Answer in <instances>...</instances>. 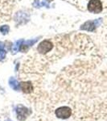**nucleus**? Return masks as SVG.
<instances>
[{
	"label": "nucleus",
	"instance_id": "nucleus-1",
	"mask_svg": "<svg viewBox=\"0 0 107 121\" xmlns=\"http://www.w3.org/2000/svg\"><path fill=\"white\" fill-rule=\"evenodd\" d=\"M102 22V18L95 19L93 21H87L83 25H81V30L88 31V32H94L97 27H98Z\"/></svg>",
	"mask_w": 107,
	"mask_h": 121
},
{
	"label": "nucleus",
	"instance_id": "nucleus-2",
	"mask_svg": "<svg viewBox=\"0 0 107 121\" xmlns=\"http://www.w3.org/2000/svg\"><path fill=\"white\" fill-rule=\"evenodd\" d=\"M88 10L89 11L94 14H98V13L102 11V3L100 0H90L88 3Z\"/></svg>",
	"mask_w": 107,
	"mask_h": 121
},
{
	"label": "nucleus",
	"instance_id": "nucleus-3",
	"mask_svg": "<svg viewBox=\"0 0 107 121\" xmlns=\"http://www.w3.org/2000/svg\"><path fill=\"white\" fill-rule=\"evenodd\" d=\"M53 48V44L50 40H43L41 43L39 44V45L37 47V50L41 54H45L47 52H50Z\"/></svg>",
	"mask_w": 107,
	"mask_h": 121
},
{
	"label": "nucleus",
	"instance_id": "nucleus-4",
	"mask_svg": "<svg viewBox=\"0 0 107 121\" xmlns=\"http://www.w3.org/2000/svg\"><path fill=\"white\" fill-rule=\"evenodd\" d=\"M56 115L60 119H68L71 116V109L68 107H61L56 111Z\"/></svg>",
	"mask_w": 107,
	"mask_h": 121
},
{
	"label": "nucleus",
	"instance_id": "nucleus-5",
	"mask_svg": "<svg viewBox=\"0 0 107 121\" xmlns=\"http://www.w3.org/2000/svg\"><path fill=\"white\" fill-rule=\"evenodd\" d=\"M17 119L19 120H24L29 115V111L27 107L23 105H19L16 107Z\"/></svg>",
	"mask_w": 107,
	"mask_h": 121
},
{
	"label": "nucleus",
	"instance_id": "nucleus-6",
	"mask_svg": "<svg viewBox=\"0 0 107 121\" xmlns=\"http://www.w3.org/2000/svg\"><path fill=\"white\" fill-rule=\"evenodd\" d=\"M38 40H39V38H36V39H34V40H26V41L23 40L22 45H21V47H20L19 51H21L23 52H27L31 46H32L33 44H36V43L38 41Z\"/></svg>",
	"mask_w": 107,
	"mask_h": 121
},
{
	"label": "nucleus",
	"instance_id": "nucleus-7",
	"mask_svg": "<svg viewBox=\"0 0 107 121\" xmlns=\"http://www.w3.org/2000/svg\"><path fill=\"white\" fill-rule=\"evenodd\" d=\"M19 87H20V89L23 91V92H24L26 94L31 93L33 91L32 82H23L19 83Z\"/></svg>",
	"mask_w": 107,
	"mask_h": 121
},
{
	"label": "nucleus",
	"instance_id": "nucleus-8",
	"mask_svg": "<svg viewBox=\"0 0 107 121\" xmlns=\"http://www.w3.org/2000/svg\"><path fill=\"white\" fill-rule=\"evenodd\" d=\"M9 85H10V86H11L13 90H15V91H19V89L20 88V87H19V83L18 82V81L13 77L9 79Z\"/></svg>",
	"mask_w": 107,
	"mask_h": 121
},
{
	"label": "nucleus",
	"instance_id": "nucleus-9",
	"mask_svg": "<svg viewBox=\"0 0 107 121\" xmlns=\"http://www.w3.org/2000/svg\"><path fill=\"white\" fill-rule=\"evenodd\" d=\"M33 6L36 7H49V4L48 3H46L45 0H44L43 2L40 3V0H35Z\"/></svg>",
	"mask_w": 107,
	"mask_h": 121
},
{
	"label": "nucleus",
	"instance_id": "nucleus-10",
	"mask_svg": "<svg viewBox=\"0 0 107 121\" xmlns=\"http://www.w3.org/2000/svg\"><path fill=\"white\" fill-rule=\"evenodd\" d=\"M23 42V40H17V41L13 44L12 50L14 51V52H18L19 50L20 49V47H21V45H22Z\"/></svg>",
	"mask_w": 107,
	"mask_h": 121
},
{
	"label": "nucleus",
	"instance_id": "nucleus-11",
	"mask_svg": "<svg viewBox=\"0 0 107 121\" xmlns=\"http://www.w3.org/2000/svg\"><path fill=\"white\" fill-rule=\"evenodd\" d=\"M10 31V27L8 25H3V26L0 27V32H2L3 35H6Z\"/></svg>",
	"mask_w": 107,
	"mask_h": 121
},
{
	"label": "nucleus",
	"instance_id": "nucleus-12",
	"mask_svg": "<svg viewBox=\"0 0 107 121\" xmlns=\"http://www.w3.org/2000/svg\"><path fill=\"white\" fill-rule=\"evenodd\" d=\"M6 53H7V52L4 49H0V60L4 59L6 56Z\"/></svg>",
	"mask_w": 107,
	"mask_h": 121
},
{
	"label": "nucleus",
	"instance_id": "nucleus-13",
	"mask_svg": "<svg viewBox=\"0 0 107 121\" xmlns=\"http://www.w3.org/2000/svg\"><path fill=\"white\" fill-rule=\"evenodd\" d=\"M0 49H4V44L3 42H0Z\"/></svg>",
	"mask_w": 107,
	"mask_h": 121
},
{
	"label": "nucleus",
	"instance_id": "nucleus-14",
	"mask_svg": "<svg viewBox=\"0 0 107 121\" xmlns=\"http://www.w3.org/2000/svg\"><path fill=\"white\" fill-rule=\"evenodd\" d=\"M45 1H48V2H49V1H51V0H45Z\"/></svg>",
	"mask_w": 107,
	"mask_h": 121
}]
</instances>
